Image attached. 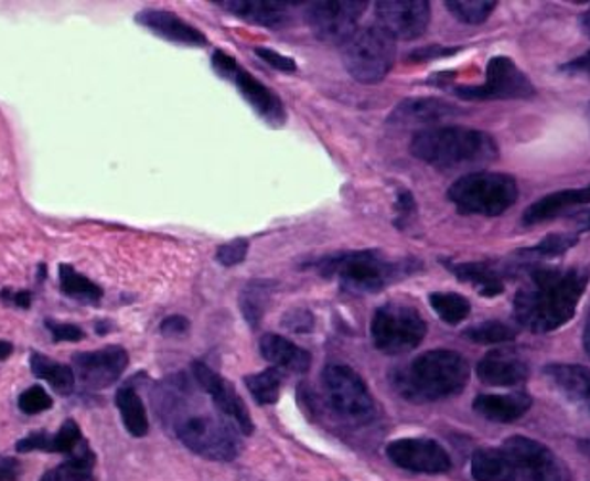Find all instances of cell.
Instances as JSON below:
<instances>
[{
    "mask_svg": "<svg viewBox=\"0 0 590 481\" xmlns=\"http://www.w3.org/2000/svg\"><path fill=\"white\" fill-rule=\"evenodd\" d=\"M426 332L428 327L422 314L415 307L399 301H389L386 306L378 307L372 317V342L386 355H401L416 350L426 338Z\"/></svg>",
    "mask_w": 590,
    "mask_h": 481,
    "instance_id": "52a82bcc",
    "label": "cell"
},
{
    "mask_svg": "<svg viewBox=\"0 0 590 481\" xmlns=\"http://www.w3.org/2000/svg\"><path fill=\"white\" fill-rule=\"evenodd\" d=\"M18 407L23 415H39L43 410H49L52 407V397L46 394V389L41 386H31L25 389L20 399H18Z\"/></svg>",
    "mask_w": 590,
    "mask_h": 481,
    "instance_id": "f35d334b",
    "label": "cell"
},
{
    "mask_svg": "<svg viewBox=\"0 0 590 481\" xmlns=\"http://www.w3.org/2000/svg\"><path fill=\"white\" fill-rule=\"evenodd\" d=\"M189 321L181 317V314H173L168 317L165 321L161 322V334L169 335V338H175V335H183L189 330Z\"/></svg>",
    "mask_w": 590,
    "mask_h": 481,
    "instance_id": "bcb514c9",
    "label": "cell"
},
{
    "mask_svg": "<svg viewBox=\"0 0 590 481\" xmlns=\"http://www.w3.org/2000/svg\"><path fill=\"white\" fill-rule=\"evenodd\" d=\"M472 475L478 481L519 480L516 464L511 455L501 449H480L472 457Z\"/></svg>",
    "mask_w": 590,
    "mask_h": 481,
    "instance_id": "484cf974",
    "label": "cell"
},
{
    "mask_svg": "<svg viewBox=\"0 0 590 481\" xmlns=\"http://www.w3.org/2000/svg\"><path fill=\"white\" fill-rule=\"evenodd\" d=\"M561 72H566V74L584 75V77H589L590 79V52H587L583 56H579V58L571 60L569 64L561 67Z\"/></svg>",
    "mask_w": 590,
    "mask_h": 481,
    "instance_id": "681fc988",
    "label": "cell"
},
{
    "mask_svg": "<svg viewBox=\"0 0 590 481\" xmlns=\"http://www.w3.org/2000/svg\"><path fill=\"white\" fill-rule=\"evenodd\" d=\"M449 269L462 282L478 288V292L485 298H495L504 290L503 275L491 263H451Z\"/></svg>",
    "mask_w": 590,
    "mask_h": 481,
    "instance_id": "4316f807",
    "label": "cell"
},
{
    "mask_svg": "<svg viewBox=\"0 0 590 481\" xmlns=\"http://www.w3.org/2000/svg\"><path fill=\"white\" fill-rule=\"evenodd\" d=\"M451 49H441V46H428L423 51H416L410 60H418V62H428L431 58H439V56H449L452 54Z\"/></svg>",
    "mask_w": 590,
    "mask_h": 481,
    "instance_id": "f907efd6",
    "label": "cell"
},
{
    "mask_svg": "<svg viewBox=\"0 0 590 481\" xmlns=\"http://www.w3.org/2000/svg\"><path fill=\"white\" fill-rule=\"evenodd\" d=\"M176 438L200 457L230 462L242 451V441L230 424L213 415L184 416L175 424Z\"/></svg>",
    "mask_w": 590,
    "mask_h": 481,
    "instance_id": "ba28073f",
    "label": "cell"
},
{
    "mask_svg": "<svg viewBox=\"0 0 590 481\" xmlns=\"http://www.w3.org/2000/svg\"><path fill=\"white\" fill-rule=\"evenodd\" d=\"M275 292V285L270 280H254L249 282L240 296V309L244 313V319L251 324L254 329L259 327L262 314L267 311L269 306L270 296Z\"/></svg>",
    "mask_w": 590,
    "mask_h": 481,
    "instance_id": "4dcf8cb0",
    "label": "cell"
},
{
    "mask_svg": "<svg viewBox=\"0 0 590 481\" xmlns=\"http://www.w3.org/2000/svg\"><path fill=\"white\" fill-rule=\"evenodd\" d=\"M286 329L292 330V332H309L313 329V314L305 311V309H293L285 317Z\"/></svg>",
    "mask_w": 590,
    "mask_h": 481,
    "instance_id": "ee69618b",
    "label": "cell"
},
{
    "mask_svg": "<svg viewBox=\"0 0 590 481\" xmlns=\"http://www.w3.org/2000/svg\"><path fill=\"white\" fill-rule=\"evenodd\" d=\"M378 28L387 35L403 41H412L423 35L430 25L431 10L423 0H382L376 7Z\"/></svg>",
    "mask_w": 590,
    "mask_h": 481,
    "instance_id": "5bb4252c",
    "label": "cell"
},
{
    "mask_svg": "<svg viewBox=\"0 0 590 481\" xmlns=\"http://www.w3.org/2000/svg\"><path fill=\"white\" fill-rule=\"evenodd\" d=\"M22 474V464L12 457L0 455V481H15Z\"/></svg>",
    "mask_w": 590,
    "mask_h": 481,
    "instance_id": "7dc6e473",
    "label": "cell"
},
{
    "mask_svg": "<svg viewBox=\"0 0 590 481\" xmlns=\"http://www.w3.org/2000/svg\"><path fill=\"white\" fill-rule=\"evenodd\" d=\"M51 441L52 436H49L46 431H35V434H30L28 438L20 439L15 445V449H18V452H51Z\"/></svg>",
    "mask_w": 590,
    "mask_h": 481,
    "instance_id": "7bdbcfd3",
    "label": "cell"
},
{
    "mask_svg": "<svg viewBox=\"0 0 590 481\" xmlns=\"http://www.w3.org/2000/svg\"><path fill=\"white\" fill-rule=\"evenodd\" d=\"M527 374V363L511 351H493L481 359L478 365V376L487 386H517L525 382Z\"/></svg>",
    "mask_w": 590,
    "mask_h": 481,
    "instance_id": "ffe728a7",
    "label": "cell"
},
{
    "mask_svg": "<svg viewBox=\"0 0 590 481\" xmlns=\"http://www.w3.org/2000/svg\"><path fill=\"white\" fill-rule=\"evenodd\" d=\"M192 374L196 378L197 386L212 397L215 407L219 408L223 415L228 416L242 434L246 436L254 434L256 426H254L248 407L238 392L230 386V382H226L217 372H213L210 366L200 361L192 365Z\"/></svg>",
    "mask_w": 590,
    "mask_h": 481,
    "instance_id": "2e32d148",
    "label": "cell"
},
{
    "mask_svg": "<svg viewBox=\"0 0 590 481\" xmlns=\"http://www.w3.org/2000/svg\"><path fill=\"white\" fill-rule=\"evenodd\" d=\"M219 7L240 20L257 23L262 28H285L290 22V7L270 0H225Z\"/></svg>",
    "mask_w": 590,
    "mask_h": 481,
    "instance_id": "7402d4cb",
    "label": "cell"
},
{
    "mask_svg": "<svg viewBox=\"0 0 590 481\" xmlns=\"http://www.w3.org/2000/svg\"><path fill=\"white\" fill-rule=\"evenodd\" d=\"M322 389L335 415L347 423H371L376 415V403L365 380L350 366H326L322 372Z\"/></svg>",
    "mask_w": 590,
    "mask_h": 481,
    "instance_id": "9c48e42d",
    "label": "cell"
},
{
    "mask_svg": "<svg viewBox=\"0 0 590 481\" xmlns=\"http://www.w3.org/2000/svg\"><path fill=\"white\" fill-rule=\"evenodd\" d=\"M545 376L566 402L590 415V368L581 365H550L545 368Z\"/></svg>",
    "mask_w": 590,
    "mask_h": 481,
    "instance_id": "ac0fdd59",
    "label": "cell"
},
{
    "mask_svg": "<svg viewBox=\"0 0 590 481\" xmlns=\"http://www.w3.org/2000/svg\"><path fill=\"white\" fill-rule=\"evenodd\" d=\"M95 462V452L83 441L64 464L46 472L41 481H93Z\"/></svg>",
    "mask_w": 590,
    "mask_h": 481,
    "instance_id": "83f0119b",
    "label": "cell"
},
{
    "mask_svg": "<svg viewBox=\"0 0 590 481\" xmlns=\"http://www.w3.org/2000/svg\"><path fill=\"white\" fill-rule=\"evenodd\" d=\"M444 7L460 22L478 25V23L485 22L489 15L493 14L496 2H487V0H451Z\"/></svg>",
    "mask_w": 590,
    "mask_h": 481,
    "instance_id": "d590c367",
    "label": "cell"
},
{
    "mask_svg": "<svg viewBox=\"0 0 590 481\" xmlns=\"http://www.w3.org/2000/svg\"><path fill=\"white\" fill-rule=\"evenodd\" d=\"M503 449L514 460L519 478L529 481H569L568 468L539 441L516 436L506 439Z\"/></svg>",
    "mask_w": 590,
    "mask_h": 481,
    "instance_id": "4fadbf2b",
    "label": "cell"
},
{
    "mask_svg": "<svg viewBox=\"0 0 590 481\" xmlns=\"http://www.w3.org/2000/svg\"><path fill=\"white\" fill-rule=\"evenodd\" d=\"M249 242L244 240V238H236L233 242H226V244H221L217 248V261L225 267H234V265H240L246 256H248Z\"/></svg>",
    "mask_w": 590,
    "mask_h": 481,
    "instance_id": "ab89813d",
    "label": "cell"
},
{
    "mask_svg": "<svg viewBox=\"0 0 590 481\" xmlns=\"http://www.w3.org/2000/svg\"><path fill=\"white\" fill-rule=\"evenodd\" d=\"M581 25H583L584 33L590 38V8L584 12L583 20H581Z\"/></svg>",
    "mask_w": 590,
    "mask_h": 481,
    "instance_id": "11a10c76",
    "label": "cell"
},
{
    "mask_svg": "<svg viewBox=\"0 0 590 481\" xmlns=\"http://www.w3.org/2000/svg\"><path fill=\"white\" fill-rule=\"evenodd\" d=\"M137 22L171 43L189 44V46H204L207 43L202 31L168 10H144L137 14Z\"/></svg>",
    "mask_w": 590,
    "mask_h": 481,
    "instance_id": "d6986e66",
    "label": "cell"
},
{
    "mask_svg": "<svg viewBox=\"0 0 590 481\" xmlns=\"http://www.w3.org/2000/svg\"><path fill=\"white\" fill-rule=\"evenodd\" d=\"M368 8L361 0H322L305 8V20L314 38L322 43L343 44L357 30L361 15Z\"/></svg>",
    "mask_w": 590,
    "mask_h": 481,
    "instance_id": "30bf717a",
    "label": "cell"
},
{
    "mask_svg": "<svg viewBox=\"0 0 590 481\" xmlns=\"http://www.w3.org/2000/svg\"><path fill=\"white\" fill-rule=\"evenodd\" d=\"M447 196L460 213L496 217L516 204L517 184L511 175L478 171L460 177Z\"/></svg>",
    "mask_w": 590,
    "mask_h": 481,
    "instance_id": "5b68a950",
    "label": "cell"
},
{
    "mask_svg": "<svg viewBox=\"0 0 590 481\" xmlns=\"http://www.w3.org/2000/svg\"><path fill=\"white\" fill-rule=\"evenodd\" d=\"M415 158L438 169L483 168L498 158L495 139L466 127H428L410 142Z\"/></svg>",
    "mask_w": 590,
    "mask_h": 481,
    "instance_id": "3957f363",
    "label": "cell"
},
{
    "mask_svg": "<svg viewBox=\"0 0 590 481\" xmlns=\"http://www.w3.org/2000/svg\"><path fill=\"white\" fill-rule=\"evenodd\" d=\"M244 382L248 386L249 394L254 395V399L259 405H275L280 397V392H282L285 374L278 368H267V371L246 376Z\"/></svg>",
    "mask_w": 590,
    "mask_h": 481,
    "instance_id": "1f68e13d",
    "label": "cell"
},
{
    "mask_svg": "<svg viewBox=\"0 0 590 481\" xmlns=\"http://www.w3.org/2000/svg\"><path fill=\"white\" fill-rule=\"evenodd\" d=\"M83 443L79 424L75 420H66L62 424L58 434L52 436L51 452H62V455H72V452Z\"/></svg>",
    "mask_w": 590,
    "mask_h": 481,
    "instance_id": "8d00e7d4",
    "label": "cell"
},
{
    "mask_svg": "<svg viewBox=\"0 0 590 481\" xmlns=\"http://www.w3.org/2000/svg\"><path fill=\"white\" fill-rule=\"evenodd\" d=\"M459 110L452 104L443 103L439 98H410L399 104L389 117V124L403 127H418V125H433L454 117Z\"/></svg>",
    "mask_w": 590,
    "mask_h": 481,
    "instance_id": "44dd1931",
    "label": "cell"
},
{
    "mask_svg": "<svg viewBox=\"0 0 590 481\" xmlns=\"http://www.w3.org/2000/svg\"><path fill=\"white\" fill-rule=\"evenodd\" d=\"M576 234H553L545 240L540 242L539 246L532 249H525L524 254L527 256L554 257L566 254L571 246H576Z\"/></svg>",
    "mask_w": 590,
    "mask_h": 481,
    "instance_id": "74e56055",
    "label": "cell"
},
{
    "mask_svg": "<svg viewBox=\"0 0 590 481\" xmlns=\"http://www.w3.org/2000/svg\"><path fill=\"white\" fill-rule=\"evenodd\" d=\"M454 95L464 100H508V98H529L535 87L527 75L506 56H496L487 66L485 81L475 87H457Z\"/></svg>",
    "mask_w": 590,
    "mask_h": 481,
    "instance_id": "8fae6325",
    "label": "cell"
},
{
    "mask_svg": "<svg viewBox=\"0 0 590 481\" xmlns=\"http://www.w3.org/2000/svg\"><path fill=\"white\" fill-rule=\"evenodd\" d=\"M12 351H14L12 343L2 342V340H0V361H4V359L10 357V355H12Z\"/></svg>",
    "mask_w": 590,
    "mask_h": 481,
    "instance_id": "f5cc1de1",
    "label": "cell"
},
{
    "mask_svg": "<svg viewBox=\"0 0 590 481\" xmlns=\"http://www.w3.org/2000/svg\"><path fill=\"white\" fill-rule=\"evenodd\" d=\"M129 365V355L119 345H108L104 350L85 351L74 355V372L90 389H104L116 384Z\"/></svg>",
    "mask_w": 590,
    "mask_h": 481,
    "instance_id": "e0dca14e",
    "label": "cell"
},
{
    "mask_svg": "<svg viewBox=\"0 0 590 481\" xmlns=\"http://www.w3.org/2000/svg\"><path fill=\"white\" fill-rule=\"evenodd\" d=\"M60 288L67 298L79 299V301H87V303H96L104 296L100 286H96L93 280L79 275L69 265H60Z\"/></svg>",
    "mask_w": 590,
    "mask_h": 481,
    "instance_id": "d6a6232c",
    "label": "cell"
},
{
    "mask_svg": "<svg viewBox=\"0 0 590 481\" xmlns=\"http://www.w3.org/2000/svg\"><path fill=\"white\" fill-rule=\"evenodd\" d=\"M259 351H261L262 359H267L278 371L282 368V371L303 374L311 368V363H313L309 351L278 334L262 335Z\"/></svg>",
    "mask_w": 590,
    "mask_h": 481,
    "instance_id": "603a6c76",
    "label": "cell"
},
{
    "mask_svg": "<svg viewBox=\"0 0 590 481\" xmlns=\"http://www.w3.org/2000/svg\"><path fill=\"white\" fill-rule=\"evenodd\" d=\"M589 124H590V108H589Z\"/></svg>",
    "mask_w": 590,
    "mask_h": 481,
    "instance_id": "9f6ffc18",
    "label": "cell"
},
{
    "mask_svg": "<svg viewBox=\"0 0 590 481\" xmlns=\"http://www.w3.org/2000/svg\"><path fill=\"white\" fill-rule=\"evenodd\" d=\"M589 277V270L577 267L533 270L514 299L517 324L535 334H547L568 324L583 298Z\"/></svg>",
    "mask_w": 590,
    "mask_h": 481,
    "instance_id": "6da1fadb",
    "label": "cell"
},
{
    "mask_svg": "<svg viewBox=\"0 0 590 481\" xmlns=\"http://www.w3.org/2000/svg\"><path fill=\"white\" fill-rule=\"evenodd\" d=\"M46 329L51 330L54 342H81L85 338V332L79 327L67 322H54L49 319Z\"/></svg>",
    "mask_w": 590,
    "mask_h": 481,
    "instance_id": "60d3db41",
    "label": "cell"
},
{
    "mask_svg": "<svg viewBox=\"0 0 590 481\" xmlns=\"http://www.w3.org/2000/svg\"><path fill=\"white\" fill-rule=\"evenodd\" d=\"M532 408V397L525 394L480 395L475 397L474 410L491 423H516Z\"/></svg>",
    "mask_w": 590,
    "mask_h": 481,
    "instance_id": "cb8c5ba5",
    "label": "cell"
},
{
    "mask_svg": "<svg viewBox=\"0 0 590 481\" xmlns=\"http://www.w3.org/2000/svg\"><path fill=\"white\" fill-rule=\"evenodd\" d=\"M590 204V186L581 190H561L545 196L527 207L524 213V225H539L545 221L554 220L558 213L566 212L573 205Z\"/></svg>",
    "mask_w": 590,
    "mask_h": 481,
    "instance_id": "d4e9b609",
    "label": "cell"
},
{
    "mask_svg": "<svg viewBox=\"0 0 590 481\" xmlns=\"http://www.w3.org/2000/svg\"><path fill=\"white\" fill-rule=\"evenodd\" d=\"M0 299L8 303V306L20 307V309H30L31 307V293L25 290L14 292V290H2Z\"/></svg>",
    "mask_w": 590,
    "mask_h": 481,
    "instance_id": "c3c4849f",
    "label": "cell"
},
{
    "mask_svg": "<svg viewBox=\"0 0 590 481\" xmlns=\"http://www.w3.org/2000/svg\"><path fill=\"white\" fill-rule=\"evenodd\" d=\"M430 303L433 311L438 313L441 321L447 324H459L466 321L468 314L472 311V306L464 296L452 292H436L430 296Z\"/></svg>",
    "mask_w": 590,
    "mask_h": 481,
    "instance_id": "836d02e7",
    "label": "cell"
},
{
    "mask_svg": "<svg viewBox=\"0 0 590 481\" xmlns=\"http://www.w3.org/2000/svg\"><path fill=\"white\" fill-rule=\"evenodd\" d=\"M584 350L590 355V311L589 317H587V327H584Z\"/></svg>",
    "mask_w": 590,
    "mask_h": 481,
    "instance_id": "db71d44e",
    "label": "cell"
},
{
    "mask_svg": "<svg viewBox=\"0 0 590 481\" xmlns=\"http://www.w3.org/2000/svg\"><path fill=\"white\" fill-rule=\"evenodd\" d=\"M470 368L457 351L423 353L391 374L397 394L412 403H431L460 394L466 386Z\"/></svg>",
    "mask_w": 590,
    "mask_h": 481,
    "instance_id": "7a4b0ae2",
    "label": "cell"
},
{
    "mask_svg": "<svg viewBox=\"0 0 590 481\" xmlns=\"http://www.w3.org/2000/svg\"><path fill=\"white\" fill-rule=\"evenodd\" d=\"M213 67L217 74L223 75L225 79L230 81L240 90V95L251 104V108L270 124H285L286 114L282 100L278 98L270 88L265 87L262 83L242 70L236 60L230 58L225 52H215L213 54Z\"/></svg>",
    "mask_w": 590,
    "mask_h": 481,
    "instance_id": "7c38bea8",
    "label": "cell"
},
{
    "mask_svg": "<svg viewBox=\"0 0 590 481\" xmlns=\"http://www.w3.org/2000/svg\"><path fill=\"white\" fill-rule=\"evenodd\" d=\"M576 223L581 231H590V212L579 213L576 217Z\"/></svg>",
    "mask_w": 590,
    "mask_h": 481,
    "instance_id": "816d5d0a",
    "label": "cell"
},
{
    "mask_svg": "<svg viewBox=\"0 0 590 481\" xmlns=\"http://www.w3.org/2000/svg\"><path fill=\"white\" fill-rule=\"evenodd\" d=\"M387 457L397 467L422 474H443L451 468L449 452L433 439H397L387 445Z\"/></svg>",
    "mask_w": 590,
    "mask_h": 481,
    "instance_id": "9a60e30c",
    "label": "cell"
},
{
    "mask_svg": "<svg viewBox=\"0 0 590 481\" xmlns=\"http://www.w3.org/2000/svg\"><path fill=\"white\" fill-rule=\"evenodd\" d=\"M468 340L481 345H493V343L512 342L516 338V329L501 321H485L475 324L464 332Z\"/></svg>",
    "mask_w": 590,
    "mask_h": 481,
    "instance_id": "e575fe53",
    "label": "cell"
},
{
    "mask_svg": "<svg viewBox=\"0 0 590 481\" xmlns=\"http://www.w3.org/2000/svg\"><path fill=\"white\" fill-rule=\"evenodd\" d=\"M343 66L353 79L365 85H376L386 79L397 56L395 39L378 25L355 31L343 43Z\"/></svg>",
    "mask_w": 590,
    "mask_h": 481,
    "instance_id": "8992f818",
    "label": "cell"
},
{
    "mask_svg": "<svg viewBox=\"0 0 590 481\" xmlns=\"http://www.w3.org/2000/svg\"><path fill=\"white\" fill-rule=\"evenodd\" d=\"M31 372H33L37 378L49 382L56 394H74V368L62 365V363H56V361H52V359L46 357V355H41V353H33V355H31Z\"/></svg>",
    "mask_w": 590,
    "mask_h": 481,
    "instance_id": "f546056e",
    "label": "cell"
},
{
    "mask_svg": "<svg viewBox=\"0 0 590 481\" xmlns=\"http://www.w3.org/2000/svg\"><path fill=\"white\" fill-rule=\"evenodd\" d=\"M395 210H397V220H399L397 221V225H405L407 220H410L416 212L415 197H412V194H410V192H401L399 197H397Z\"/></svg>",
    "mask_w": 590,
    "mask_h": 481,
    "instance_id": "f6af8a7d",
    "label": "cell"
},
{
    "mask_svg": "<svg viewBox=\"0 0 590 481\" xmlns=\"http://www.w3.org/2000/svg\"><path fill=\"white\" fill-rule=\"evenodd\" d=\"M116 405L124 418L125 428L132 438H144L150 430L147 407L140 395L131 386L119 387L116 394Z\"/></svg>",
    "mask_w": 590,
    "mask_h": 481,
    "instance_id": "f1b7e54d",
    "label": "cell"
},
{
    "mask_svg": "<svg viewBox=\"0 0 590 481\" xmlns=\"http://www.w3.org/2000/svg\"><path fill=\"white\" fill-rule=\"evenodd\" d=\"M322 275L340 280L345 292L378 293L399 278L412 275L415 261H394L379 256L378 252H350L321 261Z\"/></svg>",
    "mask_w": 590,
    "mask_h": 481,
    "instance_id": "277c9868",
    "label": "cell"
},
{
    "mask_svg": "<svg viewBox=\"0 0 590 481\" xmlns=\"http://www.w3.org/2000/svg\"><path fill=\"white\" fill-rule=\"evenodd\" d=\"M256 54L262 62H267L269 66L275 67V70H280V72H286V74H293V72L298 70L296 62H293L292 58L285 56V54H280V52L270 51V49H262V46H259V49H256Z\"/></svg>",
    "mask_w": 590,
    "mask_h": 481,
    "instance_id": "b9f144b4",
    "label": "cell"
}]
</instances>
